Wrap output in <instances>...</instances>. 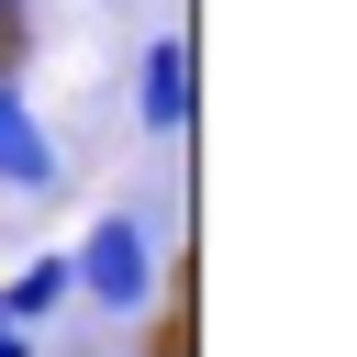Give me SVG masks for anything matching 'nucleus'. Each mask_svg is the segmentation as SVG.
I'll use <instances>...</instances> for the list:
<instances>
[{"instance_id": "423d86ee", "label": "nucleus", "mask_w": 357, "mask_h": 357, "mask_svg": "<svg viewBox=\"0 0 357 357\" xmlns=\"http://www.w3.org/2000/svg\"><path fill=\"white\" fill-rule=\"evenodd\" d=\"M0 45H22V0H0Z\"/></svg>"}, {"instance_id": "f257e3e1", "label": "nucleus", "mask_w": 357, "mask_h": 357, "mask_svg": "<svg viewBox=\"0 0 357 357\" xmlns=\"http://www.w3.org/2000/svg\"><path fill=\"white\" fill-rule=\"evenodd\" d=\"M67 279H78V301H100L112 324H134L156 290H167V268H156V223L123 201V212H100L78 245H67Z\"/></svg>"}, {"instance_id": "7ed1b4c3", "label": "nucleus", "mask_w": 357, "mask_h": 357, "mask_svg": "<svg viewBox=\"0 0 357 357\" xmlns=\"http://www.w3.org/2000/svg\"><path fill=\"white\" fill-rule=\"evenodd\" d=\"M56 178H67V156H56L45 112L22 100V78H0V190L11 201H56Z\"/></svg>"}, {"instance_id": "20e7f679", "label": "nucleus", "mask_w": 357, "mask_h": 357, "mask_svg": "<svg viewBox=\"0 0 357 357\" xmlns=\"http://www.w3.org/2000/svg\"><path fill=\"white\" fill-rule=\"evenodd\" d=\"M56 301H78V279H67V245H45V257H22V268L0 279V312H11V324H45Z\"/></svg>"}, {"instance_id": "f03ea898", "label": "nucleus", "mask_w": 357, "mask_h": 357, "mask_svg": "<svg viewBox=\"0 0 357 357\" xmlns=\"http://www.w3.org/2000/svg\"><path fill=\"white\" fill-rule=\"evenodd\" d=\"M190 112H201V56H190V33L167 22V33H145V56H134V123L167 145V134H190Z\"/></svg>"}, {"instance_id": "39448f33", "label": "nucleus", "mask_w": 357, "mask_h": 357, "mask_svg": "<svg viewBox=\"0 0 357 357\" xmlns=\"http://www.w3.org/2000/svg\"><path fill=\"white\" fill-rule=\"evenodd\" d=\"M0 357H33V324H11V312H0Z\"/></svg>"}]
</instances>
